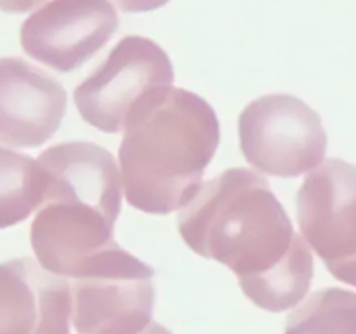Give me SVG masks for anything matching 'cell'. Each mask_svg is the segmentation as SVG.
Returning a JSON list of instances; mask_svg holds the SVG:
<instances>
[{"instance_id": "obj_3", "label": "cell", "mask_w": 356, "mask_h": 334, "mask_svg": "<svg viewBox=\"0 0 356 334\" xmlns=\"http://www.w3.org/2000/svg\"><path fill=\"white\" fill-rule=\"evenodd\" d=\"M38 164L45 193L31 223V247L42 268L73 278L89 257L115 242L122 176L113 155L89 141L51 146Z\"/></svg>"}, {"instance_id": "obj_13", "label": "cell", "mask_w": 356, "mask_h": 334, "mask_svg": "<svg viewBox=\"0 0 356 334\" xmlns=\"http://www.w3.org/2000/svg\"><path fill=\"white\" fill-rule=\"evenodd\" d=\"M124 13H149L169 3V0H113Z\"/></svg>"}, {"instance_id": "obj_6", "label": "cell", "mask_w": 356, "mask_h": 334, "mask_svg": "<svg viewBox=\"0 0 356 334\" xmlns=\"http://www.w3.org/2000/svg\"><path fill=\"white\" fill-rule=\"evenodd\" d=\"M174 66L152 38L129 35L76 87L73 97L83 120L101 132L124 131L132 108L149 90L170 87Z\"/></svg>"}, {"instance_id": "obj_7", "label": "cell", "mask_w": 356, "mask_h": 334, "mask_svg": "<svg viewBox=\"0 0 356 334\" xmlns=\"http://www.w3.org/2000/svg\"><path fill=\"white\" fill-rule=\"evenodd\" d=\"M302 237L327 270L356 287V167L329 159L312 170L298 191Z\"/></svg>"}, {"instance_id": "obj_8", "label": "cell", "mask_w": 356, "mask_h": 334, "mask_svg": "<svg viewBox=\"0 0 356 334\" xmlns=\"http://www.w3.org/2000/svg\"><path fill=\"white\" fill-rule=\"evenodd\" d=\"M110 0H51L23 21L19 42L26 56L56 72H73L117 33Z\"/></svg>"}, {"instance_id": "obj_15", "label": "cell", "mask_w": 356, "mask_h": 334, "mask_svg": "<svg viewBox=\"0 0 356 334\" xmlns=\"http://www.w3.org/2000/svg\"><path fill=\"white\" fill-rule=\"evenodd\" d=\"M139 334H172V333H170L169 329H165L163 326H160V324L152 322L145 331H143V333H139Z\"/></svg>"}, {"instance_id": "obj_5", "label": "cell", "mask_w": 356, "mask_h": 334, "mask_svg": "<svg viewBox=\"0 0 356 334\" xmlns=\"http://www.w3.org/2000/svg\"><path fill=\"white\" fill-rule=\"evenodd\" d=\"M238 136L247 162L277 177L316 169L327 153L322 117L292 94H266L247 104Z\"/></svg>"}, {"instance_id": "obj_10", "label": "cell", "mask_w": 356, "mask_h": 334, "mask_svg": "<svg viewBox=\"0 0 356 334\" xmlns=\"http://www.w3.org/2000/svg\"><path fill=\"white\" fill-rule=\"evenodd\" d=\"M72 287L33 257L0 263V334H70Z\"/></svg>"}, {"instance_id": "obj_1", "label": "cell", "mask_w": 356, "mask_h": 334, "mask_svg": "<svg viewBox=\"0 0 356 334\" xmlns=\"http://www.w3.org/2000/svg\"><path fill=\"white\" fill-rule=\"evenodd\" d=\"M177 230L193 253L228 267L259 308L287 312L312 287L308 242L266 177L254 170L233 167L202 184L177 216Z\"/></svg>"}, {"instance_id": "obj_9", "label": "cell", "mask_w": 356, "mask_h": 334, "mask_svg": "<svg viewBox=\"0 0 356 334\" xmlns=\"http://www.w3.org/2000/svg\"><path fill=\"white\" fill-rule=\"evenodd\" d=\"M66 90L54 77L21 58H0V143L38 148L58 132Z\"/></svg>"}, {"instance_id": "obj_11", "label": "cell", "mask_w": 356, "mask_h": 334, "mask_svg": "<svg viewBox=\"0 0 356 334\" xmlns=\"http://www.w3.org/2000/svg\"><path fill=\"white\" fill-rule=\"evenodd\" d=\"M44 193L38 160L0 146V230L24 221L44 204Z\"/></svg>"}, {"instance_id": "obj_4", "label": "cell", "mask_w": 356, "mask_h": 334, "mask_svg": "<svg viewBox=\"0 0 356 334\" xmlns=\"http://www.w3.org/2000/svg\"><path fill=\"white\" fill-rule=\"evenodd\" d=\"M155 270L110 244L73 277V327L79 334H139L152 324Z\"/></svg>"}, {"instance_id": "obj_12", "label": "cell", "mask_w": 356, "mask_h": 334, "mask_svg": "<svg viewBox=\"0 0 356 334\" xmlns=\"http://www.w3.org/2000/svg\"><path fill=\"white\" fill-rule=\"evenodd\" d=\"M284 334H356V292L341 287L313 292L287 317Z\"/></svg>"}, {"instance_id": "obj_14", "label": "cell", "mask_w": 356, "mask_h": 334, "mask_svg": "<svg viewBox=\"0 0 356 334\" xmlns=\"http://www.w3.org/2000/svg\"><path fill=\"white\" fill-rule=\"evenodd\" d=\"M44 2L45 0H0V10L13 14L30 13Z\"/></svg>"}, {"instance_id": "obj_2", "label": "cell", "mask_w": 356, "mask_h": 334, "mask_svg": "<svg viewBox=\"0 0 356 334\" xmlns=\"http://www.w3.org/2000/svg\"><path fill=\"white\" fill-rule=\"evenodd\" d=\"M221 141L214 108L177 87L149 90L125 120L118 146L125 198L148 214L186 207Z\"/></svg>"}]
</instances>
